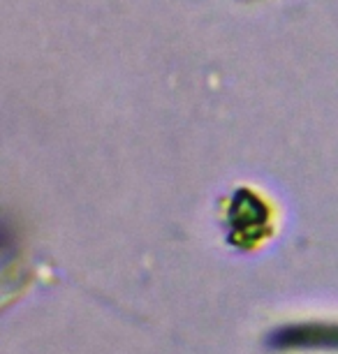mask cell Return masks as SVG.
<instances>
[{
    "instance_id": "6da1fadb",
    "label": "cell",
    "mask_w": 338,
    "mask_h": 354,
    "mask_svg": "<svg viewBox=\"0 0 338 354\" xmlns=\"http://www.w3.org/2000/svg\"><path fill=\"white\" fill-rule=\"evenodd\" d=\"M229 236L243 248H250L269 232V209L262 197L250 190H236L227 213Z\"/></svg>"
},
{
    "instance_id": "7a4b0ae2",
    "label": "cell",
    "mask_w": 338,
    "mask_h": 354,
    "mask_svg": "<svg viewBox=\"0 0 338 354\" xmlns=\"http://www.w3.org/2000/svg\"><path fill=\"white\" fill-rule=\"evenodd\" d=\"M267 345L276 352H294V350L338 352V324H329V322L285 324L269 333Z\"/></svg>"
}]
</instances>
